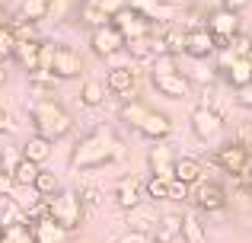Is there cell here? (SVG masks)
Listing matches in <instances>:
<instances>
[{
  "label": "cell",
  "mask_w": 252,
  "mask_h": 243,
  "mask_svg": "<svg viewBox=\"0 0 252 243\" xmlns=\"http://www.w3.org/2000/svg\"><path fill=\"white\" fill-rule=\"evenodd\" d=\"M150 112V106H144L141 100H134V96H128V100H122V109H118V119L125 125H131V128H137V125L144 122V115Z\"/></svg>",
  "instance_id": "obj_23"
},
{
  "label": "cell",
  "mask_w": 252,
  "mask_h": 243,
  "mask_svg": "<svg viewBox=\"0 0 252 243\" xmlns=\"http://www.w3.org/2000/svg\"><path fill=\"white\" fill-rule=\"evenodd\" d=\"M13 61L29 74V70H38V61H42V38H26V42H16L13 48Z\"/></svg>",
  "instance_id": "obj_17"
},
{
  "label": "cell",
  "mask_w": 252,
  "mask_h": 243,
  "mask_svg": "<svg viewBox=\"0 0 252 243\" xmlns=\"http://www.w3.org/2000/svg\"><path fill=\"white\" fill-rule=\"evenodd\" d=\"M3 83H6V61L0 58V87H3Z\"/></svg>",
  "instance_id": "obj_43"
},
{
  "label": "cell",
  "mask_w": 252,
  "mask_h": 243,
  "mask_svg": "<svg viewBox=\"0 0 252 243\" xmlns=\"http://www.w3.org/2000/svg\"><path fill=\"white\" fill-rule=\"evenodd\" d=\"M0 243H3V240H0Z\"/></svg>",
  "instance_id": "obj_45"
},
{
  "label": "cell",
  "mask_w": 252,
  "mask_h": 243,
  "mask_svg": "<svg viewBox=\"0 0 252 243\" xmlns=\"http://www.w3.org/2000/svg\"><path fill=\"white\" fill-rule=\"evenodd\" d=\"M227 51H233L236 58H249V55H252V35L240 29L236 35H230V42H227Z\"/></svg>",
  "instance_id": "obj_31"
},
{
  "label": "cell",
  "mask_w": 252,
  "mask_h": 243,
  "mask_svg": "<svg viewBox=\"0 0 252 243\" xmlns=\"http://www.w3.org/2000/svg\"><path fill=\"white\" fill-rule=\"evenodd\" d=\"M51 74L58 77V80H77L83 70V58L77 48H70V45H58L55 55H51Z\"/></svg>",
  "instance_id": "obj_10"
},
{
  "label": "cell",
  "mask_w": 252,
  "mask_h": 243,
  "mask_svg": "<svg viewBox=\"0 0 252 243\" xmlns=\"http://www.w3.org/2000/svg\"><path fill=\"white\" fill-rule=\"evenodd\" d=\"M204 26H208V32L214 35V45L217 51L227 48L230 35H236V32L243 29L240 26V10H230V6H214V10H208V16H204Z\"/></svg>",
  "instance_id": "obj_6"
},
{
  "label": "cell",
  "mask_w": 252,
  "mask_h": 243,
  "mask_svg": "<svg viewBox=\"0 0 252 243\" xmlns=\"http://www.w3.org/2000/svg\"><path fill=\"white\" fill-rule=\"evenodd\" d=\"M185 243H204L208 240V234H204V224H201V218H198L195 211H189V214H182V234H179Z\"/></svg>",
  "instance_id": "obj_26"
},
{
  "label": "cell",
  "mask_w": 252,
  "mask_h": 243,
  "mask_svg": "<svg viewBox=\"0 0 252 243\" xmlns=\"http://www.w3.org/2000/svg\"><path fill=\"white\" fill-rule=\"evenodd\" d=\"M90 51L96 58H115L118 51H125V35L118 32V26L112 19L105 26L90 29Z\"/></svg>",
  "instance_id": "obj_7"
},
{
  "label": "cell",
  "mask_w": 252,
  "mask_h": 243,
  "mask_svg": "<svg viewBox=\"0 0 252 243\" xmlns=\"http://www.w3.org/2000/svg\"><path fill=\"white\" fill-rule=\"evenodd\" d=\"M220 3H223V6H230V10H243L249 0H220Z\"/></svg>",
  "instance_id": "obj_40"
},
{
  "label": "cell",
  "mask_w": 252,
  "mask_h": 243,
  "mask_svg": "<svg viewBox=\"0 0 252 243\" xmlns=\"http://www.w3.org/2000/svg\"><path fill=\"white\" fill-rule=\"evenodd\" d=\"M32 186H35L38 195H45V199H48V195H55L58 189H61V179H58V173H51V170H38V176H35V182H32Z\"/></svg>",
  "instance_id": "obj_30"
},
{
  "label": "cell",
  "mask_w": 252,
  "mask_h": 243,
  "mask_svg": "<svg viewBox=\"0 0 252 243\" xmlns=\"http://www.w3.org/2000/svg\"><path fill=\"white\" fill-rule=\"evenodd\" d=\"M249 61H252V55H249Z\"/></svg>",
  "instance_id": "obj_44"
},
{
  "label": "cell",
  "mask_w": 252,
  "mask_h": 243,
  "mask_svg": "<svg viewBox=\"0 0 252 243\" xmlns=\"http://www.w3.org/2000/svg\"><path fill=\"white\" fill-rule=\"evenodd\" d=\"M185 55H189L191 61H208V58L217 55L214 35L208 32V26H191V29H185Z\"/></svg>",
  "instance_id": "obj_11"
},
{
  "label": "cell",
  "mask_w": 252,
  "mask_h": 243,
  "mask_svg": "<svg viewBox=\"0 0 252 243\" xmlns=\"http://www.w3.org/2000/svg\"><path fill=\"white\" fill-rule=\"evenodd\" d=\"M189 202L198 208V211H223L227 208V192H223L220 182H195L189 189Z\"/></svg>",
  "instance_id": "obj_9"
},
{
  "label": "cell",
  "mask_w": 252,
  "mask_h": 243,
  "mask_svg": "<svg viewBox=\"0 0 252 243\" xmlns=\"http://www.w3.org/2000/svg\"><path fill=\"white\" fill-rule=\"evenodd\" d=\"M29 115H32L35 135L48 138V141H61V138H67L70 131H74L70 112L58 100H51V96H38V100L29 106Z\"/></svg>",
  "instance_id": "obj_3"
},
{
  "label": "cell",
  "mask_w": 252,
  "mask_h": 243,
  "mask_svg": "<svg viewBox=\"0 0 252 243\" xmlns=\"http://www.w3.org/2000/svg\"><path fill=\"white\" fill-rule=\"evenodd\" d=\"M179 234H182V214H163L157 231H154V237L160 243H172Z\"/></svg>",
  "instance_id": "obj_25"
},
{
  "label": "cell",
  "mask_w": 252,
  "mask_h": 243,
  "mask_svg": "<svg viewBox=\"0 0 252 243\" xmlns=\"http://www.w3.org/2000/svg\"><path fill=\"white\" fill-rule=\"evenodd\" d=\"M51 3L55 0H23L19 3V13L16 16H23V19H29V23H42V19H48V13H51Z\"/></svg>",
  "instance_id": "obj_24"
},
{
  "label": "cell",
  "mask_w": 252,
  "mask_h": 243,
  "mask_svg": "<svg viewBox=\"0 0 252 243\" xmlns=\"http://www.w3.org/2000/svg\"><path fill=\"white\" fill-rule=\"evenodd\" d=\"M80 103L86 109H99L105 103V83L102 80H86L80 90Z\"/></svg>",
  "instance_id": "obj_27"
},
{
  "label": "cell",
  "mask_w": 252,
  "mask_h": 243,
  "mask_svg": "<svg viewBox=\"0 0 252 243\" xmlns=\"http://www.w3.org/2000/svg\"><path fill=\"white\" fill-rule=\"evenodd\" d=\"M105 90H109L112 96H122V100L134 96V90H137V70L128 68V64L112 68L109 74H105Z\"/></svg>",
  "instance_id": "obj_13"
},
{
  "label": "cell",
  "mask_w": 252,
  "mask_h": 243,
  "mask_svg": "<svg viewBox=\"0 0 252 243\" xmlns=\"http://www.w3.org/2000/svg\"><path fill=\"white\" fill-rule=\"evenodd\" d=\"M150 83L166 100H189L191 87H195L189 74L179 68V55H157L150 61Z\"/></svg>",
  "instance_id": "obj_2"
},
{
  "label": "cell",
  "mask_w": 252,
  "mask_h": 243,
  "mask_svg": "<svg viewBox=\"0 0 252 243\" xmlns=\"http://www.w3.org/2000/svg\"><path fill=\"white\" fill-rule=\"evenodd\" d=\"M144 199H147V192H144V179H137V176H125V179H118L115 205L122 208V211H131V208L144 205Z\"/></svg>",
  "instance_id": "obj_14"
},
{
  "label": "cell",
  "mask_w": 252,
  "mask_h": 243,
  "mask_svg": "<svg viewBox=\"0 0 252 243\" xmlns=\"http://www.w3.org/2000/svg\"><path fill=\"white\" fill-rule=\"evenodd\" d=\"M48 218H55L64 231H77L83 221V195L74 189H58L55 195H48Z\"/></svg>",
  "instance_id": "obj_4"
},
{
  "label": "cell",
  "mask_w": 252,
  "mask_h": 243,
  "mask_svg": "<svg viewBox=\"0 0 252 243\" xmlns=\"http://www.w3.org/2000/svg\"><path fill=\"white\" fill-rule=\"evenodd\" d=\"M10 26H13V32H16V42H26V38H38V35H35V23H29V19H23V16L10 19Z\"/></svg>",
  "instance_id": "obj_34"
},
{
  "label": "cell",
  "mask_w": 252,
  "mask_h": 243,
  "mask_svg": "<svg viewBox=\"0 0 252 243\" xmlns=\"http://www.w3.org/2000/svg\"><path fill=\"white\" fill-rule=\"evenodd\" d=\"M6 131H10V122H6V112H3V109H0V138H3Z\"/></svg>",
  "instance_id": "obj_41"
},
{
  "label": "cell",
  "mask_w": 252,
  "mask_h": 243,
  "mask_svg": "<svg viewBox=\"0 0 252 243\" xmlns=\"http://www.w3.org/2000/svg\"><path fill=\"white\" fill-rule=\"evenodd\" d=\"M19 160H23V150L19 147H3L0 150V170H3V173H13Z\"/></svg>",
  "instance_id": "obj_35"
},
{
  "label": "cell",
  "mask_w": 252,
  "mask_h": 243,
  "mask_svg": "<svg viewBox=\"0 0 252 243\" xmlns=\"http://www.w3.org/2000/svg\"><path fill=\"white\" fill-rule=\"evenodd\" d=\"M51 144H55V141H48V138H42V135H32L19 150H23L26 160H32V163H38V167H42V163L51 157V150H55Z\"/></svg>",
  "instance_id": "obj_21"
},
{
  "label": "cell",
  "mask_w": 252,
  "mask_h": 243,
  "mask_svg": "<svg viewBox=\"0 0 252 243\" xmlns=\"http://www.w3.org/2000/svg\"><path fill=\"white\" fill-rule=\"evenodd\" d=\"M201 160L198 157H176V163H172V179L185 182V186H195V182H201Z\"/></svg>",
  "instance_id": "obj_19"
},
{
  "label": "cell",
  "mask_w": 252,
  "mask_h": 243,
  "mask_svg": "<svg viewBox=\"0 0 252 243\" xmlns=\"http://www.w3.org/2000/svg\"><path fill=\"white\" fill-rule=\"evenodd\" d=\"M125 154V144L118 141V135L109 128V125H96L90 135H83L80 141L70 150V170L74 173H86V170H99L105 163L118 160Z\"/></svg>",
  "instance_id": "obj_1"
},
{
  "label": "cell",
  "mask_w": 252,
  "mask_h": 243,
  "mask_svg": "<svg viewBox=\"0 0 252 243\" xmlns=\"http://www.w3.org/2000/svg\"><path fill=\"white\" fill-rule=\"evenodd\" d=\"M223 131V112L217 106H211V103H198L195 109H191V135L198 138V141L204 144H214L217 138H220Z\"/></svg>",
  "instance_id": "obj_5"
},
{
  "label": "cell",
  "mask_w": 252,
  "mask_h": 243,
  "mask_svg": "<svg viewBox=\"0 0 252 243\" xmlns=\"http://www.w3.org/2000/svg\"><path fill=\"white\" fill-rule=\"evenodd\" d=\"M112 23L118 26V32L125 35V42H131V38H141V35H150V32H154V23H150V19L144 16L141 10H134L131 3H125L122 10L112 13Z\"/></svg>",
  "instance_id": "obj_8"
},
{
  "label": "cell",
  "mask_w": 252,
  "mask_h": 243,
  "mask_svg": "<svg viewBox=\"0 0 252 243\" xmlns=\"http://www.w3.org/2000/svg\"><path fill=\"white\" fill-rule=\"evenodd\" d=\"M32 231H35V243H64V237H67V231L48 214L32 221Z\"/></svg>",
  "instance_id": "obj_20"
},
{
  "label": "cell",
  "mask_w": 252,
  "mask_h": 243,
  "mask_svg": "<svg viewBox=\"0 0 252 243\" xmlns=\"http://www.w3.org/2000/svg\"><path fill=\"white\" fill-rule=\"evenodd\" d=\"M160 42H163V55H185V29L182 26H163Z\"/></svg>",
  "instance_id": "obj_22"
},
{
  "label": "cell",
  "mask_w": 252,
  "mask_h": 243,
  "mask_svg": "<svg viewBox=\"0 0 252 243\" xmlns=\"http://www.w3.org/2000/svg\"><path fill=\"white\" fill-rule=\"evenodd\" d=\"M236 103H240L243 109H252V80L246 83V87H240V90H236Z\"/></svg>",
  "instance_id": "obj_37"
},
{
  "label": "cell",
  "mask_w": 252,
  "mask_h": 243,
  "mask_svg": "<svg viewBox=\"0 0 252 243\" xmlns=\"http://www.w3.org/2000/svg\"><path fill=\"white\" fill-rule=\"evenodd\" d=\"M137 135L147 138V141H166L172 135V119L166 112H157V109H150L147 115H144V122L137 125Z\"/></svg>",
  "instance_id": "obj_15"
},
{
  "label": "cell",
  "mask_w": 252,
  "mask_h": 243,
  "mask_svg": "<svg viewBox=\"0 0 252 243\" xmlns=\"http://www.w3.org/2000/svg\"><path fill=\"white\" fill-rule=\"evenodd\" d=\"M10 19H13V16H10V10H6V6L0 3V26H6V23H10Z\"/></svg>",
  "instance_id": "obj_42"
},
{
  "label": "cell",
  "mask_w": 252,
  "mask_h": 243,
  "mask_svg": "<svg viewBox=\"0 0 252 243\" xmlns=\"http://www.w3.org/2000/svg\"><path fill=\"white\" fill-rule=\"evenodd\" d=\"M172 163H176V154L166 141H154V147L147 150V167L154 176H163V179H172Z\"/></svg>",
  "instance_id": "obj_16"
},
{
  "label": "cell",
  "mask_w": 252,
  "mask_h": 243,
  "mask_svg": "<svg viewBox=\"0 0 252 243\" xmlns=\"http://www.w3.org/2000/svg\"><path fill=\"white\" fill-rule=\"evenodd\" d=\"M0 240H3V243H35L32 221H29V218L3 221V224H0Z\"/></svg>",
  "instance_id": "obj_18"
},
{
  "label": "cell",
  "mask_w": 252,
  "mask_h": 243,
  "mask_svg": "<svg viewBox=\"0 0 252 243\" xmlns=\"http://www.w3.org/2000/svg\"><path fill=\"white\" fill-rule=\"evenodd\" d=\"M10 189H13V176L0 170V199H6V195H10Z\"/></svg>",
  "instance_id": "obj_38"
},
{
  "label": "cell",
  "mask_w": 252,
  "mask_h": 243,
  "mask_svg": "<svg viewBox=\"0 0 252 243\" xmlns=\"http://www.w3.org/2000/svg\"><path fill=\"white\" fill-rule=\"evenodd\" d=\"M13 48H16V32H13V26H0V58H13Z\"/></svg>",
  "instance_id": "obj_33"
},
{
  "label": "cell",
  "mask_w": 252,
  "mask_h": 243,
  "mask_svg": "<svg viewBox=\"0 0 252 243\" xmlns=\"http://www.w3.org/2000/svg\"><path fill=\"white\" fill-rule=\"evenodd\" d=\"M249 154H252V150L246 147V144H240V141H230V144H223V147L214 154V163L223 170V173H230V176H240V170L246 167Z\"/></svg>",
  "instance_id": "obj_12"
},
{
  "label": "cell",
  "mask_w": 252,
  "mask_h": 243,
  "mask_svg": "<svg viewBox=\"0 0 252 243\" xmlns=\"http://www.w3.org/2000/svg\"><path fill=\"white\" fill-rule=\"evenodd\" d=\"M38 170H42L38 163H32V160H26V157H23V160L16 163V170L10 173L13 176V186H19V189L32 186V182H35V176H38Z\"/></svg>",
  "instance_id": "obj_28"
},
{
  "label": "cell",
  "mask_w": 252,
  "mask_h": 243,
  "mask_svg": "<svg viewBox=\"0 0 252 243\" xmlns=\"http://www.w3.org/2000/svg\"><path fill=\"white\" fill-rule=\"evenodd\" d=\"M131 218H128V224H131V231H134V234H147L150 231V221H154V214H150V211H141V205H137V208H131Z\"/></svg>",
  "instance_id": "obj_32"
},
{
  "label": "cell",
  "mask_w": 252,
  "mask_h": 243,
  "mask_svg": "<svg viewBox=\"0 0 252 243\" xmlns=\"http://www.w3.org/2000/svg\"><path fill=\"white\" fill-rule=\"evenodd\" d=\"M249 150H252V147H249Z\"/></svg>",
  "instance_id": "obj_46"
},
{
  "label": "cell",
  "mask_w": 252,
  "mask_h": 243,
  "mask_svg": "<svg viewBox=\"0 0 252 243\" xmlns=\"http://www.w3.org/2000/svg\"><path fill=\"white\" fill-rule=\"evenodd\" d=\"M144 192H147L150 202H169V179L150 173L147 179H144Z\"/></svg>",
  "instance_id": "obj_29"
},
{
  "label": "cell",
  "mask_w": 252,
  "mask_h": 243,
  "mask_svg": "<svg viewBox=\"0 0 252 243\" xmlns=\"http://www.w3.org/2000/svg\"><path fill=\"white\" fill-rule=\"evenodd\" d=\"M128 243H160V240H157L154 234H131Z\"/></svg>",
  "instance_id": "obj_39"
},
{
  "label": "cell",
  "mask_w": 252,
  "mask_h": 243,
  "mask_svg": "<svg viewBox=\"0 0 252 243\" xmlns=\"http://www.w3.org/2000/svg\"><path fill=\"white\" fill-rule=\"evenodd\" d=\"M189 189H191V186H185V182L169 179V199H172V202H185V199H189Z\"/></svg>",
  "instance_id": "obj_36"
}]
</instances>
